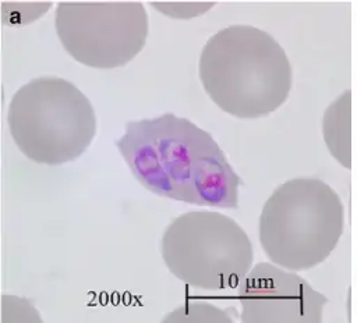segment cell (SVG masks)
<instances>
[{"mask_svg":"<svg viewBox=\"0 0 357 323\" xmlns=\"http://www.w3.org/2000/svg\"><path fill=\"white\" fill-rule=\"evenodd\" d=\"M7 123L18 149L47 166L78 159L96 132L89 99L70 81L52 75L31 79L14 93Z\"/></svg>","mask_w":357,"mask_h":323,"instance_id":"277c9868","label":"cell"},{"mask_svg":"<svg viewBox=\"0 0 357 323\" xmlns=\"http://www.w3.org/2000/svg\"><path fill=\"white\" fill-rule=\"evenodd\" d=\"M190 308L192 309V312L190 309H183V310H176L172 315H180L181 317H178L177 320H206V322H230L229 316L222 312L218 308H213L208 304H202L201 305H195L194 302H190Z\"/></svg>","mask_w":357,"mask_h":323,"instance_id":"9c48e42d","label":"cell"},{"mask_svg":"<svg viewBox=\"0 0 357 323\" xmlns=\"http://www.w3.org/2000/svg\"><path fill=\"white\" fill-rule=\"evenodd\" d=\"M343 227L344 207L333 188L317 178H293L264 203L259 242L272 263L301 271L332 253Z\"/></svg>","mask_w":357,"mask_h":323,"instance_id":"3957f363","label":"cell"},{"mask_svg":"<svg viewBox=\"0 0 357 323\" xmlns=\"http://www.w3.org/2000/svg\"><path fill=\"white\" fill-rule=\"evenodd\" d=\"M116 146L148 191L198 206L233 209L240 178L213 136L184 117L128 121Z\"/></svg>","mask_w":357,"mask_h":323,"instance_id":"6da1fadb","label":"cell"},{"mask_svg":"<svg viewBox=\"0 0 357 323\" xmlns=\"http://www.w3.org/2000/svg\"><path fill=\"white\" fill-rule=\"evenodd\" d=\"M54 26L75 61L109 70L127 64L142 50L148 14L139 1H60Z\"/></svg>","mask_w":357,"mask_h":323,"instance_id":"8992f818","label":"cell"},{"mask_svg":"<svg viewBox=\"0 0 357 323\" xmlns=\"http://www.w3.org/2000/svg\"><path fill=\"white\" fill-rule=\"evenodd\" d=\"M322 135L329 153L340 166L351 168V90L335 99L324 113Z\"/></svg>","mask_w":357,"mask_h":323,"instance_id":"ba28073f","label":"cell"},{"mask_svg":"<svg viewBox=\"0 0 357 323\" xmlns=\"http://www.w3.org/2000/svg\"><path fill=\"white\" fill-rule=\"evenodd\" d=\"M152 6L173 18H192L209 10L213 3H152Z\"/></svg>","mask_w":357,"mask_h":323,"instance_id":"30bf717a","label":"cell"},{"mask_svg":"<svg viewBox=\"0 0 357 323\" xmlns=\"http://www.w3.org/2000/svg\"><path fill=\"white\" fill-rule=\"evenodd\" d=\"M244 323H319L326 298L303 277L275 263H258L238 285Z\"/></svg>","mask_w":357,"mask_h":323,"instance_id":"52a82bcc","label":"cell"},{"mask_svg":"<svg viewBox=\"0 0 357 323\" xmlns=\"http://www.w3.org/2000/svg\"><path fill=\"white\" fill-rule=\"evenodd\" d=\"M160 251L174 277L206 291L238 287L254 260L252 244L241 226L212 210L176 217L163 233Z\"/></svg>","mask_w":357,"mask_h":323,"instance_id":"5b68a950","label":"cell"},{"mask_svg":"<svg viewBox=\"0 0 357 323\" xmlns=\"http://www.w3.org/2000/svg\"><path fill=\"white\" fill-rule=\"evenodd\" d=\"M212 102L237 118H259L278 110L291 89V65L268 32L231 25L212 35L198 64Z\"/></svg>","mask_w":357,"mask_h":323,"instance_id":"7a4b0ae2","label":"cell"}]
</instances>
